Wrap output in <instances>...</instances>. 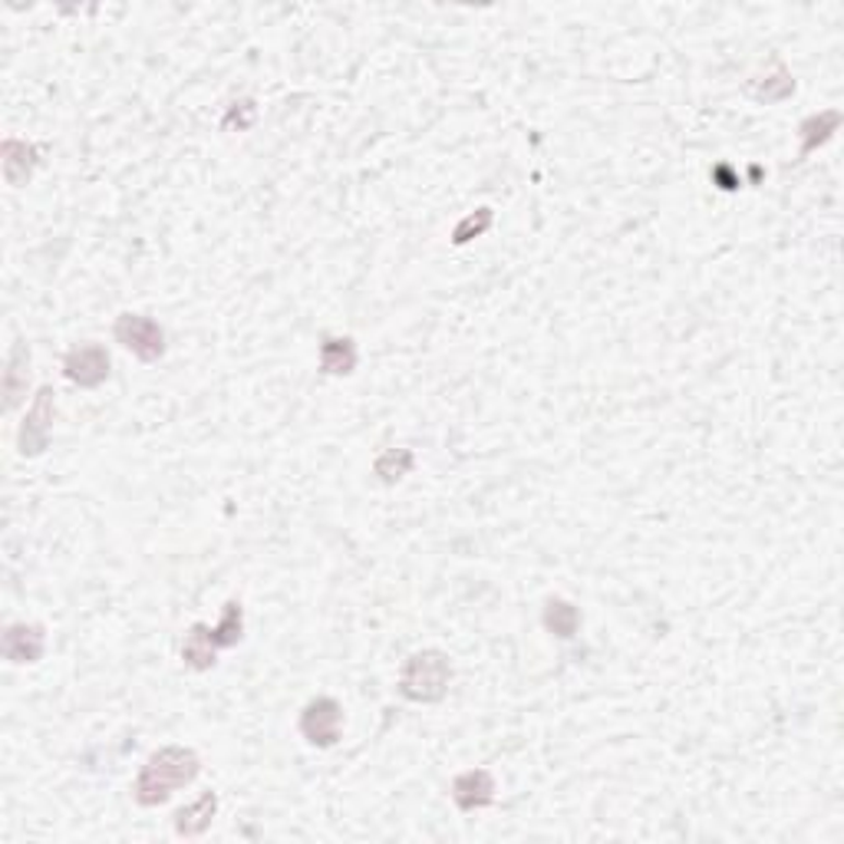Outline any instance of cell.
I'll use <instances>...</instances> for the list:
<instances>
[{
    "mask_svg": "<svg viewBox=\"0 0 844 844\" xmlns=\"http://www.w3.org/2000/svg\"><path fill=\"white\" fill-rule=\"evenodd\" d=\"M202 775V759L189 746H162L156 749L132 782V798L138 808H159L176 792L189 788Z\"/></svg>",
    "mask_w": 844,
    "mask_h": 844,
    "instance_id": "1",
    "label": "cell"
},
{
    "mask_svg": "<svg viewBox=\"0 0 844 844\" xmlns=\"http://www.w3.org/2000/svg\"><path fill=\"white\" fill-rule=\"evenodd\" d=\"M453 683V660L446 650L439 647H426L415 650L402 660L399 666V696L409 702H419V707H436V702L446 699Z\"/></svg>",
    "mask_w": 844,
    "mask_h": 844,
    "instance_id": "2",
    "label": "cell"
},
{
    "mask_svg": "<svg viewBox=\"0 0 844 844\" xmlns=\"http://www.w3.org/2000/svg\"><path fill=\"white\" fill-rule=\"evenodd\" d=\"M112 337L122 350H129L143 363H159L166 357V330L159 321L146 314H132V311L119 314L112 324Z\"/></svg>",
    "mask_w": 844,
    "mask_h": 844,
    "instance_id": "3",
    "label": "cell"
},
{
    "mask_svg": "<svg viewBox=\"0 0 844 844\" xmlns=\"http://www.w3.org/2000/svg\"><path fill=\"white\" fill-rule=\"evenodd\" d=\"M53 419H57V393H53V386H40L21 422V430H17V453L24 459H37L50 449Z\"/></svg>",
    "mask_w": 844,
    "mask_h": 844,
    "instance_id": "4",
    "label": "cell"
},
{
    "mask_svg": "<svg viewBox=\"0 0 844 844\" xmlns=\"http://www.w3.org/2000/svg\"><path fill=\"white\" fill-rule=\"evenodd\" d=\"M298 730L308 746L334 749L343 739V707L334 696H314L298 716Z\"/></svg>",
    "mask_w": 844,
    "mask_h": 844,
    "instance_id": "5",
    "label": "cell"
},
{
    "mask_svg": "<svg viewBox=\"0 0 844 844\" xmlns=\"http://www.w3.org/2000/svg\"><path fill=\"white\" fill-rule=\"evenodd\" d=\"M112 360L103 343H80L63 357V376L80 389H99L109 379Z\"/></svg>",
    "mask_w": 844,
    "mask_h": 844,
    "instance_id": "6",
    "label": "cell"
},
{
    "mask_svg": "<svg viewBox=\"0 0 844 844\" xmlns=\"http://www.w3.org/2000/svg\"><path fill=\"white\" fill-rule=\"evenodd\" d=\"M495 792H498V782H495V775L489 769H466L449 785V795H453L456 808L466 811V815L492 808L495 805Z\"/></svg>",
    "mask_w": 844,
    "mask_h": 844,
    "instance_id": "7",
    "label": "cell"
},
{
    "mask_svg": "<svg viewBox=\"0 0 844 844\" xmlns=\"http://www.w3.org/2000/svg\"><path fill=\"white\" fill-rule=\"evenodd\" d=\"M0 650H4V660L14 666H34L44 660L47 653V630L44 624H11L4 630V640H0Z\"/></svg>",
    "mask_w": 844,
    "mask_h": 844,
    "instance_id": "8",
    "label": "cell"
},
{
    "mask_svg": "<svg viewBox=\"0 0 844 844\" xmlns=\"http://www.w3.org/2000/svg\"><path fill=\"white\" fill-rule=\"evenodd\" d=\"M37 166H40V146L17 135H8L0 143V169H4V179L11 189H24L34 179Z\"/></svg>",
    "mask_w": 844,
    "mask_h": 844,
    "instance_id": "9",
    "label": "cell"
},
{
    "mask_svg": "<svg viewBox=\"0 0 844 844\" xmlns=\"http://www.w3.org/2000/svg\"><path fill=\"white\" fill-rule=\"evenodd\" d=\"M218 805H221L218 792H202L192 805H185V808H179V811L172 815L176 834H179V837H202V834L215 824Z\"/></svg>",
    "mask_w": 844,
    "mask_h": 844,
    "instance_id": "10",
    "label": "cell"
},
{
    "mask_svg": "<svg viewBox=\"0 0 844 844\" xmlns=\"http://www.w3.org/2000/svg\"><path fill=\"white\" fill-rule=\"evenodd\" d=\"M837 129H841V112H837V109H821V112L808 116V119L798 125V138H801L798 162H805L811 153H818L821 146H828Z\"/></svg>",
    "mask_w": 844,
    "mask_h": 844,
    "instance_id": "11",
    "label": "cell"
},
{
    "mask_svg": "<svg viewBox=\"0 0 844 844\" xmlns=\"http://www.w3.org/2000/svg\"><path fill=\"white\" fill-rule=\"evenodd\" d=\"M317 363L324 376H350L360 363V350L353 337H324L317 347Z\"/></svg>",
    "mask_w": 844,
    "mask_h": 844,
    "instance_id": "12",
    "label": "cell"
},
{
    "mask_svg": "<svg viewBox=\"0 0 844 844\" xmlns=\"http://www.w3.org/2000/svg\"><path fill=\"white\" fill-rule=\"evenodd\" d=\"M27 379H31V350L24 340H17L8 353V370H4V409L8 412H14L24 402Z\"/></svg>",
    "mask_w": 844,
    "mask_h": 844,
    "instance_id": "13",
    "label": "cell"
},
{
    "mask_svg": "<svg viewBox=\"0 0 844 844\" xmlns=\"http://www.w3.org/2000/svg\"><path fill=\"white\" fill-rule=\"evenodd\" d=\"M182 663L195 673H208L218 663V647L212 640L208 624H192L185 640H182Z\"/></svg>",
    "mask_w": 844,
    "mask_h": 844,
    "instance_id": "14",
    "label": "cell"
},
{
    "mask_svg": "<svg viewBox=\"0 0 844 844\" xmlns=\"http://www.w3.org/2000/svg\"><path fill=\"white\" fill-rule=\"evenodd\" d=\"M541 624H544V630H547L551 637L571 640V637H578V630H581V611H578L571 601H565V598H547V601H544V611H541Z\"/></svg>",
    "mask_w": 844,
    "mask_h": 844,
    "instance_id": "15",
    "label": "cell"
},
{
    "mask_svg": "<svg viewBox=\"0 0 844 844\" xmlns=\"http://www.w3.org/2000/svg\"><path fill=\"white\" fill-rule=\"evenodd\" d=\"M415 469V453L399 446V449H383L373 462V475L383 482V485H396L402 482L409 472Z\"/></svg>",
    "mask_w": 844,
    "mask_h": 844,
    "instance_id": "16",
    "label": "cell"
},
{
    "mask_svg": "<svg viewBox=\"0 0 844 844\" xmlns=\"http://www.w3.org/2000/svg\"><path fill=\"white\" fill-rule=\"evenodd\" d=\"M212 640H215L218 650H231V647H238L244 640V607H241V601L231 598L221 607V617L212 627Z\"/></svg>",
    "mask_w": 844,
    "mask_h": 844,
    "instance_id": "17",
    "label": "cell"
},
{
    "mask_svg": "<svg viewBox=\"0 0 844 844\" xmlns=\"http://www.w3.org/2000/svg\"><path fill=\"white\" fill-rule=\"evenodd\" d=\"M495 225V212L492 208H475V212H469L456 228H453V244H469L472 238H479V234H485L489 228Z\"/></svg>",
    "mask_w": 844,
    "mask_h": 844,
    "instance_id": "18",
    "label": "cell"
},
{
    "mask_svg": "<svg viewBox=\"0 0 844 844\" xmlns=\"http://www.w3.org/2000/svg\"><path fill=\"white\" fill-rule=\"evenodd\" d=\"M749 93H752L759 103H779V99H788V96L795 93V80H792V73H788L785 67H779L775 76L765 80V86H752Z\"/></svg>",
    "mask_w": 844,
    "mask_h": 844,
    "instance_id": "19",
    "label": "cell"
},
{
    "mask_svg": "<svg viewBox=\"0 0 844 844\" xmlns=\"http://www.w3.org/2000/svg\"><path fill=\"white\" fill-rule=\"evenodd\" d=\"M254 119H257V106H254V99H241V103H234L228 112H225V119H221V129L225 132H244V129H251L254 125Z\"/></svg>",
    "mask_w": 844,
    "mask_h": 844,
    "instance_id": "20",
    "label": "cell"
}]
</instances>
